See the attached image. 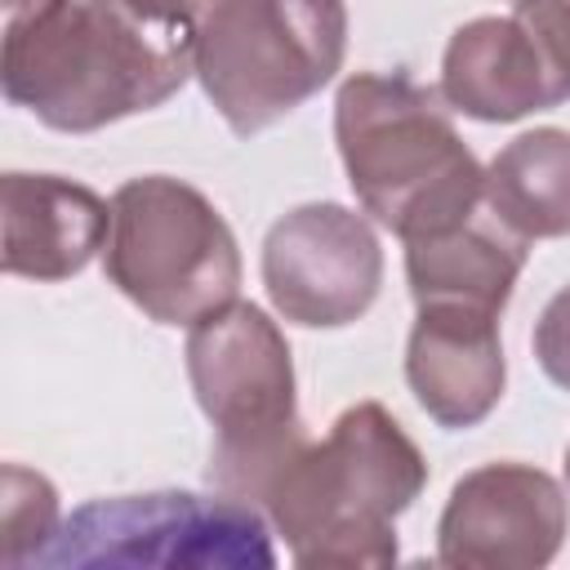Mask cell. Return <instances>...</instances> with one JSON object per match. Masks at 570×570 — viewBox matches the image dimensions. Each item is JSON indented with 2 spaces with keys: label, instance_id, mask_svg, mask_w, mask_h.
Returning a JSON list of instances; mask_svg holds the SVG:
<instances>
[{
  "label": "cell",
  "instance_id": "19",
  "mask_svg": "<svg viewBox=\"0 0 570 570\" xmlns=\"http://www.w3.org/2000/svg\"><path fill=\"white\" fill-rule=\"evenodd\" d=\"M4 4H9V9H22V4H31V0H4Z\"/></svg>",
  "mask_w": 570,
  "mask_h": 570
},
{
  "label": "cell",
  "instance_id": "10",
  "mask_svg": "<svg viewBox=\"0 0 570 570\" xmlns=\"http://www.w3.org/2000/svg\"><path fill=\"white\" fill-rule=\"evenodd\" d=\"M405 383L423 414L450 432L490 419L508 383L499 312L472 303H419L405 343Z\"/></svg>",
  "mask_w": 570,
  "mask_h": 570
},
{
  "label": "cell",
  "instance_id": "17",
  "mask_svg": "<svg viewBox=\"0 0 570 570\" xmlns=\"http://www.w3.org/2000/svg\"><path fill=\"white\" fill-rule=\"evenodd\" d=\"M530 347H534L539 370H543L557 387L570 392V285L557 289V294L543 303V312H539V321H534V334H530Z\"/></svg>",
  "mask_w": 570,
  "mask_h": 570
},
{
  "label": "cell",
  "instance_id": "2",
  "mask_svg": "<svg viewBox=\"0 0 570 570\" xmlns=\"http://www.w3.org/2000/svg\"><path fill=\"white\" fill-rule=\"evenodd\" d=\"M428 459L379 401L347 405L325 441H303L263 494L298 566H392L396 517L423 494Z\"/></svg>",
  "mask_w": 570,
  "mask_h": 570
},
{
  "label": "cell",
  "instance_id": "20",
  "mask_svg": "<svg viewBox=\"0 0 570 570\" xmlns=\"http://www.w3.org/2000/svg\"><path fill=\"white\" fill-rule=\"evenodd\" d=\"M566 485H570V445H566Z\"/></svg>",
  "mask_w": 570,
  "mask_h": 570
},
{
  "label": "cell",
  "instance_id": "7",
  "mask_svg": "<svg viewBox=\"0 0 570 570\" xmlns=\"http://www.w3.org/2000/svg\"><path fill=\"white\" fill-rule=\"evenodd\" d=\"M40 566H165V570H267L276 566L267 517L223 490H147L89 499L62 517Z\"/></svg>",
  "mask_w": 570,
  "mask_h": 570
},
{
  "label": "cell",
  "instance_id": "14",
  "mask_svg": "<svg viewBox=\"0 0 570 570\" xmlns=\"http://www.w3.org/2000/svg\"><path fill=\"white\" fill-rule=\"evenodd\" d=\"M485 205L525 240L570 236V129L517 134L485 165Z\"/></svg>",
  "mask_w": 570,
  "mask_h": 570
},
{
  "label": "cell",
  "instance_id": "5",
  "mask_svg": "<svg viewBox=\"0 0 570 570\" xmlns=\"http://www.w3.org/2000/svg\"><path fill=\"white\" fill-rule=\"evenodd\" d=\"M343 53V0H205L196 13V80L236 138L321 94Z\"/></svg>",
  "mask_w": 570,
  "mask_h": 570
},
{
  "label": "cell",
  "instance_id": "15",
  "mask_svg": "<svg viewBox=\"0 0 570 570\" xmlns=\"http://www.w3.org/2000/svg\"><path fill=\"white\" fill-rule=\"evenodd\" d=\"M62 525L58 490L49 476L4 463V494H0V561L4 566H36L40 552L53 543Z\"/></svg>",
  "mask_w": 570,
  "mask_h": 570
},
{
  "label": "cell",
  "instance_id": "9",
  "mask_svg": "<svg viewBox=\"0 0 570 570\" xmlns=\"http://www.w3.org/2000/svg\"><path fill=\"white\" fill-rule=\"evenodd\" d=\"M570 534L561 481L534 463L499 459L463 472L436 521V561L454 570H539Z\"/></svg>",
  "mask_w": 570,
  "mask_h": 570
},
{
  "label": "cell",
  "instance_id": "6",
  "mask_svg": "<svg viewBox=\"0 0 570 570\" xmlns=\"http://www.w3.org/2000/svg\"><path fill=\"white\" fill-rule=\"evenodd\" d=\"M102 272L156 325H196L236 298L240 245L200 187L142 174L111 191Z\"/></svg>",
  "mask_w": 570,
  "mask_h": 570
},
{
  "label": "cell",
  "instance_id": "3",
  "mask_svg": "<svg viewBox=\"0 0 570 570\" xmlns=\"http://www.w3.org/2000/svg\"><path fill=\"white\" fill-rule=\"evenodd\" d=\"M334 142L356 205L401 240L441 232L485 200V169L450 102L401 71H352L338 85Z\"/></svg>",
  "mask_w": 570,
  "mask_h": 570
},
{
  "label": "cell",
  "instance_id": "8",
  "mask_svg": "<svg viewBox=\"0 0 570 570\" xmlns=\"http://www.w3.org/2000/svg\"><path fill=\"white\" fill-rule=\"evenodd\" d=\"M263 285L289 325L338 330L374 307L383 285V245L365 214L312 200L267 227Z\"/></svg>",
  "mask_w": 570,
  "mask_h": 570
},
{
  "label": "cell",
  "instance_id": "11",
  "mask_svg": "<svg viewBox=\"0 0 570 570\" xmlns=\"http://www.w3.org/2000/svg\"><path fill=\"white\" fill-rule=\"evenodd\" d=\"M0 267L9 276L71 281L89 267L94 254H102L111 232V200L62 174L9 169L0 178Z\"/></svg>",
  "mask_w": 570,
  "mask_h": 570
},
{
  "label": "cell",
  "instance_id": "1",
  "mask_svg": "<svg viewBox=\"0 0 570 570\" xmlns=\"http://www.w3.org/2000/svg\"><path fill=\"white\" fill-rule=\"evenodd\" d=\"M196 76V22L129 0H31L9 13L4 98L58 134H94L169 102Z\"/></svg>",
  "mask_w": 570,
  "mask_h": 570
},
{
  "label": "cell",
  "instance_id": "13",
  "mask_svg": "<svg viewBox=\"0 0 570 570\" xmlns=\"http://www.w3.org/2000/svg\"><path fill=\"white\" fill-rule=\"evenodd\" d=\"M530 258V240L512 232L485 200L441 232L405 240V281L419 303H472L503 312Z\"/></svg>",
  "mask_w": 570,
  "mask_h": 570
},
{
  "label": "cell",
  "instance_id": "12",
  "mask_svg": "<svg viewBox=\"0 0 570 570\" xmlns=\"http://www.w3.org/2000/svg\"><path fill=\"white\" fill-rule=\"evenodd\" d=\"M441 98L485 125H512L530 111L561 107L557 80L517 13L463 22L441 58Z\"/></svg>",
  "mask_w": 570,
  "mask_h": 570
},
{
  "label": "cell",
  "instance_id": "21",
  "mask_svg": "<svg viewBox=\"0 0 570 570\" xmlns=\"http://www.w3.org/2000/svg\"><path fill=\"white\" fill-rule=\"evenodd\" d=\"M508 4H525V0H508Z\"/></svg>",
  "mask_w": 570,
  "mask_h": 570
},
{
  "label": "cell",
  "instance_id": "16",
  "mask_svg": "<svg viewBox=\"0 0 570 570\" xmlns=\"http://www.w3.org/2000/svg\"><path fill=\"white\" fill-rule=\"evenodd\" d=\"M512 13L534 36V45L557 80V94L566 102L570 98V0H525V4H512Z\"/></svg>",
  "mask_w": 570,
  "mask_h": 570
},
{
  "label": "cell",
  "instance_id": "4",
  "mask_svg": "<svg viewBox=\"0 0 570 570\" xmlns=\"http://www.w3.org/2000/svg\"><path fill=\"white\" fill-rule=\"evenodd\" d=\"M183 356L196 405L214 423L205 476L258 508L285 459L307 441L289 343L258 303L232 298L187 325Z\"/></svg>",
  "mask_w": 570,
  "mask_h": 570
},
{
  "label": "cell",
  "instance_id": "18",
  "mask_svg": "<svg viewBox=\"0 0 570 570\" xmlns=\"http://www.w3.org/2000/svg\"><path fill=\"white\" fill-rule=\"evenodd\" d=\"M134 9H142V13H156V18H174V22H196V13H200V4L205 0H129Z\"/></svg>",
  "mask_w": 570,
  "mask_h": 570
}]
</instances>
